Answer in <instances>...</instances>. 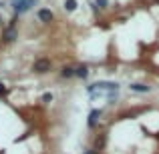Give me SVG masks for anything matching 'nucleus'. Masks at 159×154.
I'll list each match as a JSON object with an SVG mask.
<instances>
[{"label": "nucleus", "instance_id": "obj_1", "mask_svg": "<svg viewBox=\"0 0 159 154\" xmlns=\"http://www.w3.org/2000/svg\"><path fill=\"white\" fill-rule=\"evenodd\" d=\"M52 68V62L48 60V58H39V60H34V64H32V70H34L36 74H47L51 72Z\"/></svg>", "mask_w": 159, "mask_h": 154}, {"label": "nucleus", "instance_id": "obj_2", "mask_svg": "<svg viewBox=\"0 0 159 154\" xmlns=\"http://www.w3.org/2000/svg\"><path fill=\"white\" fill-rule=\"evenodd\" d=\"M32 4H36V0H18V2H14V12L16 14H22V12H26Z\"/></svg>", "mask_w": 159, "mask_h": 154}, {"label": "nucleus", "instance_id": "obj_3", "mask_svg": "<svg viewBox=\"0 0 159 154\" xmlns=\"http://www.w3.org/2000/svg\"><path fill=\"white\" fill-rule=\"evenodd\" d=\"M36 16H39V20H40V22H44V24H48V22H52V20H54L52 10H48V8H40V10L36 12Z\"/></svg>", "mask_w": 159, "mask_h": 154}, {"label": "nucleus", "instance_id": "obj_4", "mask_svg": "<svg viewBox=\"0 0 159 154\" xmlns=\"http://www.w3.org/2000/svg\"><path fill=\"white\" fill-rule=\"evenodd\" d=\"M129 88L133 90V92H139V94H145V92H151V86L147 84H141V82H133Z\"/></svg>", "mask_w": 159, "mask_h": 154}, {"label": "nucleus", "instance_id": "obj_5", "mask_svg": "<svg viewBox=\"0 0 159 154\" xmlns=\"http://www.w3.org/2000/svg\"><path fill=\"white\" fill-rule=\"evenodd\" d=\"M14 38H16V28L14 26H8L6 32L2 34V40H4V42H12Z\"/></svg>", "mask_w": 159, "mask_h": 154}, {"label": "nucleus", "instance_id": "obj_6", "mask_svg": "<svg viewBox=\"0 0 159 154\" xmlns=\"http://www.w3.org/2000/svg\"><path fill=\"white\" fill-rule=\"evenodd\" d=\"M101 114H103L101 110H93V112H91V114H89V128L97 126V120L101 118Z\"/></svg>", "mask_w": 159, "mask_h": 154}, {"label": "nucleus", "instance_id": "obj_7", "mask_svg": "<svg viewBox=\"0 0 159 154\" xmlns=\"http://www.w3.org/2000/svg\"><path fill=\"white\" fill-rule=\"evenodd\" d=\"M61 76L62 78H73V76H77V68H73V66H62Z\"/></svg>", "mask_w": 159, "mask_h": 154}, {"label": "nucleus", "instance_id": "obj_8", "mask_svg": "<svg viewBox=\"0 0 159 154\" xmlns=\"http://www.w3.org/2000/svg\"><path fill=\"white\" fill-rule=\"evenodd\" d=\"M87 76H89V66L87 64L77 66V78H87Z\"/></svg>", "mask_w": 159, "mask_h": 154}, {"label": "nucleus", "instance_id": "obj_9", "mask_svg": "<svg viewBox=\"0 0 159 154\" xmlns=\"http://www.w3.org/2000/svg\"><path fill=\"white\" fill-rule=\"evenodd\" d=\"M65 10L66 12L77 10V0H65Z\"/></svg>", "mask_w": 159, "mask_h": 154}, {"label": "nucleus", "instance_id": "obj_10", "mask_svg": "<svg viewBox=\"0 0 159 154\" xmlns=\"http://www.w3.org/2000/svg\"><path fill=\"white\" fill-rule=\"evenodd\" d=\"M43 102H44V104H51V102H52V94H51V92H44V94H43Z\"/></svg>", "mask_w": 159, "mask_h": 154}, {"label": "nucleus", "instance_id": "obj_11", "mask_svg": "<svg viewBox=\"0 0 159 154\" xmlns=\"http://www.w3.org/2000/svg\"><path fill=\"white\" fill-rule=\"evenodd\" d=\"M95 4L99 8H109V0H95Z\"/></svg>", "mask_w": 159, "mask_h": 154}, {"label": "nucleus", "instance_id": "obj_12", "mask_svg": "<svg viewBox=\"0 0 159 154\" xmlns=\"http://www.w3.org/2000/svg\"><path fill=\"white\" fill-rule=\"evenodd\" d=\"M6 92H8V88L2 84V82H0V94H6Z\"/></svg>", "mask_w": 159, "mask_h": 154}, {"label": "nucleus", "instance_id": "obj_13", "mask_svg": "<svg viewBox=\"0 0 159 154\" xmlns=\"http://www.w3.org/2000/svg\"><path fill=\"white\" fill-rule=\"evenodd\" d=\"M85 154H97V150H87Z\"/></svg>", "mask_w": 159, "mask_h": 154}, {"label": "nucleus", "instance_id": "obj_14", "mask_svg": "<svg viewBox=\"0 0 159 154\" xmlns=\"http://www.w3.org/2000/svg\"><path fill=\"white\" fill-rule=\"evenodd\" d=\"M12 2H18V0H12Z\"/></svg>", "mask_w": 159, "mask_h": 154}, {"label": "nucleus", "instance_id": "obj_15", "mask_svg": "<svg viewBox=\"0 0 159 154\" xmlns=\"http://www.w3.org/2000/svg\"><path fill=\"white\" fill-rule=\"evenodd\" d=\"M0 6H2V2H0Z\"/></svg>", "mask_w": 159, "mask_h": 154}]
</instances>
